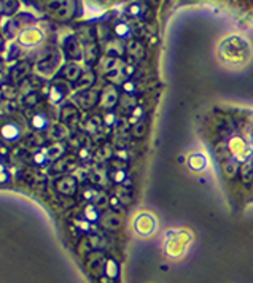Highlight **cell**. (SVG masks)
<instances>
[{
	"label": "cell",
	"instance_id": "9",
	"mask_svg": "<svg viewBox=\"0 0 253 283\" xmlns=\"http://www.w3.org/2000/svg\"><path fill=\"white\" fill-rule=\"evenodd\" d=\"M62 73H64L69 80H75V78L80 75V69L76 67L75 64H69V65H65V67H64V72H62Z\"/></svg>",
	"mask_w": 253,
	"mask_h": 283
},
{
	"label": "cell",
	"instance_id": "6",
	"mask_svg": "<svg viewBox=\"0 0 253 283\" xmlns=\"http://www.w3.org/2000/svg\"><path fill=\"white\" fill-rule=\"evenodd\" d=\"M56 188L59 193L65 194V196H69V194H73L75 193V181L69 177H65V178H61L56 184Z\"/></svg>",
	"mask_w": 253,
	"mask_h": 283
},
{
	"label": "cell",
	"instance_id": "1",
	"mask_svg": "<svg viewBox=\"0 0 253 283\" xmlns=\"http://www.w3.org/2000/svg\"><path fill=\"white\" fill-rule=\"evenodd\" d=\"M47 12L56 19H70L75 13V0H47Z\"/></svg>",
	"mask_w": 253,
	"mask_h": 283
},
{
	"label": "cell",
	"instance_id": "7",
	"mask_svg": "<svg viewBox=\"0 0 253 283\" xmlns=\"http://www.w3.org/2000/svg\"><path fill=\"white\" fill-rule=\"evenodd\" d=\"M32 126H34L37 130H41L48 126V118L43 115V113H37L32 116Z\"/></svg>",
	"mask_w": 253,
	"mask_h": 283
},
{
	"label": "cell",
	"instance_id": "2",
	"mask_svg": "<svg viewBox=\"0 0 253 283\" xmlns=\"http://www.w3.org/2000/svg\"><path fill=\"white\" fill-rule=\"evenodd\" d=\"M7 121L0 124V137H2L8 144H13V142H18L21 137H23L24 127L21 123H18L15 116L5 118Z\"/></svg>",
	"mask_w": 253,
	"mask_h": 283
},
{
	"label": "cell",
	"instance_id": "5",
	"mask_svg": "<svg viewBox=\"0 0 253 283\" xmlns=\"http://www.w3.org/2000/svg\"><path fill=\"white\" fill-rule=\"evenodd\" d=\"M19 8L18 0H0V15L2 16H13Z\"/></svg>",
	"mask_w": 253,
	"mask_h": 283
},
{
	"label": "cell",
	"instance_id": "3",
	"mask_svg": "<svg viewBox=\"0 0 253 283\" xmlns=\"http://www.w3.org/2000/svg\"><path fill=\"white\" fill-rule=\"evenodd\" d=\"M30 73V64L27 61H19L16 62L12 69H10L8 72V80L10 83H21V81H24V78L27 77V75Z\"/></svg>",
	"mask_w": 253,
	"mask_h": 283
},
{
	"label": "cell",
	"instance_id": "10",
	"mask_svg": "<svg viewBox=\"0 0 253 283\" xmlns=\"http://www.w3.org/2000/svg\"><path fill=\"white\" fill-rule=\"evenodd\" d=\"M27 2H37V0H27Z\"/></svg>",
	"mask_w": 253,
	"mask_h": 283
},
{
	"label": "cell",
	"instance_id": "8",
	"mask_svg": "<svg viewBox=\"0 0 253 283\" xmlns=\"http://www.w3.org/2000/svg\"><path fill=\"white\" fill-rule=\"evenodd\" d=\"M21 102H23V105H26V107H34L38 102V94L35 91H30V92L23 96Z\"/></svg>",
	"mask_w": 253,
	"mask_h": 283
},
{
	"label": "cell",
	"instance_id": "4",
	"mask_svg": "<svg viewBox=\"0 0 253 283\" xmlns=\"http://www.w3.org/2000/svg\"><path fill=\"white\" fill-rule=\"evenodd\" d=\"M64 51L67 54V58L70 59H78L81 56V50H80V43L75 37H69L64 43Z\"/></svg>",
	"mask_w": 253,
	"mask_h": 283
}]
</instances>
